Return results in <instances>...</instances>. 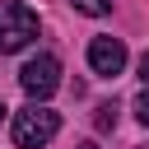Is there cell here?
I'll return each instance as SVG.
<instances>
[{"label": "cell", "instance_id": "1", "mask_svg": "<svg viewBox=\"0 0 149 149\" xmlns=\"http://www.w3.org/2000/svg\"><path fill=\"white\" fill-rule=\"evenodd\" d=\"M56 130H61V116H56L51 107H42V102L14 112V126H9V135H14L19 149H42V144L56 140Z\"/></svg>", "mask_w": 149, "mask_h": 149}, {"label": "cell", "instance_id": "2", "mask_svg": "<svg viewBox=\"0 0 149 149\" xmlns=\"http://www.w3.org/2000/svg\"><path fill=\"white\" fill-rule=\"evenodd\" d=\"M37 37V9H28L23 0H5L0 5V56L23 51Z\"/></svg>", "mask_w": 149, "mask_h": 149}, {"label": "cell", "instance_id": "3", "mask_svg": "<svg viewBox=\"0 0 149 149\" xmlns=\"http://www.w3.org/2000/svg\"><path fill=\"white\" fill-rule=\"evenodd\" d=\"M19 88L28 93V98H37V102H47L56 88H61V61L51 56V51H37L23 70H19Z\"/></svg>", "mask_w": 149, "mask_h": 149}, {"label": "cell", "instance_id": "4", "mask_svg": "<svg viewBox=\"0 0 149 149\" xmlns=\"http://www.w3.org/2000/svg\"><path fill=\"white\" fill-rule=\"evenodd\" d=\"M88 70L102 79H116L126 70V42L121 37H93L88 42Z\"/></svg>", "mask_w": 149, "mask_h": 149}, {"label": "cell", "instance_id": "5", "mask_svg": "<svg viewBox=\"0 0 149 149\" xmlns=\"http://www.w3.org/2000/svg\"><path fill=\"white\" fill-rule=\"evenodd\" d=\"M70 5H74L79 14H88V19H98V14H107V9H112V0H70Z\"/></svg>", "mask_w": 149, "mask_h": 149}, {"label": "cell", "instance_id": "6", "mask_svg": "<svg viewBox=\"0 0 149 149\" xmlns=\"http://www.w3.org/2000/svg\"><path fill=\"white\" fill-rule=\"evenodd\" d=\"M93 121H98V130H112V126H116V107H112V102H102Z\"/></svg>", "mask_w": 149, "mask_h": 149}, {"label": "cell", "instance_id": "7", "mask_svg": "<svg viewBox=\"0 0 149 149\" xmlns=\"http://www.w3.org/2000/svg\"><path fill=\"white\" fill-rule=\"evenodd\" d=\"M135 116H140V126L149 130V88H144V93L135 98Z\"/></svg>", "mask_w": 149, "mask_h": 149}, {"label": "cell", "instance_id": "8", "mask_svg": "<svg viewBox=\"0 0 149 149\" xmlns=\"http://www.w3.org/2000/svg\"><path fill=\"white\" fill-rule=\"evenodd\" d=\"M140 74H144V79H149V51H144V56H140Z\"/></svg>", "mask_w": 149, "mask_h": 149}, {"label": "cell", "instance_id": "9", "mask_svg": "<svg viewBox=\"0 0 149 149\" xmlns=\"http://www.w3.org/2000/svg\"><path fill=\"white\" fill-rule=\"evenodd\" d=\"M74 149H98V144H93V140H84V144H74Z\"/></svg>", "mask_w": 149, "mask_h": 149}, {"label": "cell", "instance_id": "10", "mask_svg": "<svg viewBox=\"0 0 149 149\" xmlns=\"http://www.w3.org/2000/svg\"><path fill=\"white\" fill-rule=\"evenodd\" d=\"M0 112H5V107H0Z\"/></svg>", "mask_w": 149, "mask_h": 149}]
</instances>
